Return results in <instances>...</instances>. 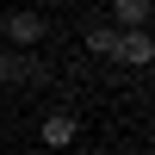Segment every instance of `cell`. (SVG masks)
I'll return each instance as SVG.
<instances>
[{"mask_svg": "<svg viewBox=\"0 0 155 155\" xmlns=\"http://www.w3.org/2000/svg\"><path fill=\"white\" fill-rule=\"evenodd\" d=\"M81 155H93V149H81Z\"/></svg>", "mask_w": 155, "mask_h": 155, "instance_id": "cell-7", "label": "cell"}, {"mask_svg": "<svg viewBox=\"0 0 155 155\" xmlns=\"http://www.w3.org/2000/svg\"><path fill=\"white\" fill-rule=\"evenodd\" d=\"M37 143H44V149H74V143H81V118H74L68 106L44 112V124H37Z\"/></svg>", "mask_w": 155, "mask_h": 155, "instance_id": "cell-2", "label": "cell"}, {"mask_svg": "<svg viewBox=\"0 0 155 155\" xmlns=\"http://www.w3.org/2000/svg\"><path fill=\"white\" fill-rule=\"evenodd\" d=\"M112 62H124V68H149V62H155V37H149V31H118Z\"/></svg>", "mask_w": 155, "mask_h": 155, "instance_id": "cell-3", "label": "cell"}, {"mask_svg": "<svg viewBox=\"0 0 155 155\" xmlns=\"http://www.w3.org/2000/svg\"><path fill=\"white\" fill-rule=\"evenodd\" d=\"M112 31H149V0H112Z\"/></svg>", "mask_w": 155, "mask_h": 155, "instance_id": "cell-4", "label": "cell"}, {"mask_svg": "<svg viewBox=\"0 0 155 155\" xmlns=\"http://www.w3.org/2000/svg\"><path fill=\"white\" fill-rule=\"evenodd\" d=\"M37 62L31 56H19V50H0V87H12V81H37Z\"/></svg>", "mask_w": 155, "mask_h": 155, "instance_id": "cell-5", "label": "cell"}, {"mask_svg": "<svg viewBox=\"0 0 155 155\" xmlns=\"http://www.w3.org/2000/svg\"><path fill=\"white\" fill-rule=\"evenodd\" d=\"M0 31H6V50H19V56H25V50H37V44L50 37V19H44V12H6Z\"/></svg>", "mask_w": 155, "mask_h": 155, "instance_id": "cell-1", "label": "cell"}, {"mask_svg": "<svg viewBox=\"0 0 155 155\" xmlns=\"http://www.w3.org/2000/svg\"><path fill=\"white\" fill-rule=\"evenodd\" d=\"M81 44L93 50V56H106V62H112V44H118V31H112V25H87V31H81Z\"/></svg>", "mask_w": 155, "mask_h": 155, "instance_id": "cell-6", "label": "cell"}]
</instances>
